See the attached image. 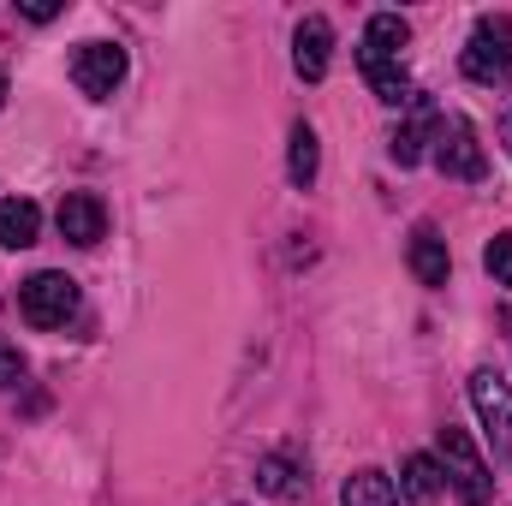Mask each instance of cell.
Returning a JSON list of instances; mask_svg holds the SVG:
<instances>
[{
	"mask_svg": "<svg viewBox=\"0 0 512 506\" xmlns=\"http://www.w3.org/2000/svg\"><path fill=\"white\" fill-rule=\"evenodd\" d=\"M0 102H6V72H0Z\"/></svg>",
	"mask_w": 512,
	"mask_h": 506,
	"instance_id": "cell-21",
	"label": "cell"
},
{
	"mask_svg": "<svg viewBox=\"0 0 512 506\" xmlns=\"http://www.w3.org/2000/svg\"><path fill=\"white\" fill-rule=\"evenodd\" d=\"M405 42H411V24H405L399 12H376V18L364 24V48H358V66H364L370 90L382 96L387 108H411V102H417L411 78L399 72V48H405Z\"/></svg>",
	"mask_w": 512,
	"mask_h": 506,
	"instance_id": "cell-1",
	"label": "cell"
},
{
	"mask_svg": "<svg viewBox=\"0 0 512 506\" xmlns=\"http://www.w3.org/2000/svg\"><path fill=\"white\" fill-rule=\"evenodd\" d=\"M340 501H346V506H399V495H393V483H387L376 465H364V471H352V477H346Z\"/></svg>",
	"mask_w": 512,
	"mask_h": 506,
	"instance_id": "cell-14",
	"label": "cell"
},
{
	"mask_svg": "<svg viewBox=\"0 0 512 506\" xmlns=\"http://www.w3.org/2000/svg\"><path fill=\"white\" fill-rule=\"evenodd\" d=\"M435 459H441V477L453 483V495L465 506H483L495 495V471L483 465V453H477V441H471V429H441L435 435Z\"/></svg>",
	"mask_w": 512,
	"mask_h": 506,
	"instance_id": "cell-2",
	"label": "cell"
},
{
	"mask_svg": "<svg viewBox=\"0 0 512 506\" xmlns=\"http://www.w3.org/2000/svg\"><path fill=\"white\" fill-rule=\"evenodd\" d=\"M316 167H322L316 131H310V126H292V155H286V173H292V185H310V179H316Z\"/></svg>",
	"mask_w": 512,
	"mask_h": 506,
	"instance_id": "cell-16",
	"label": "cell"
},
{
	"mask_svg": "<svg viewBox=\"0 0 512 506\" xmlns=\"http://www.w3.org/2000/svg\"><path fill=\"white\" fill-rule=\"evenodd\" d=\"M441 489H447V477H441V459H429V453H411L405 465H399V495L417 506H435L441 501Z\"/></svg>",
	"mask_w": 512,
	"mask_h": 506,
	"instance_id": "cell-12",
	"label": "cell"
},
{
	"mask_svg": "<svg viewBox=\"0 0 512 506\" xmlns=\"http://www.w3.org/2000/svg\"><path fill=\"white\" fill-rule=\"evenodd\" d=\"M429 126H435V114H423V120H411V126H399L393 137H387V155H393L399 167H417V161L429 155V149H423V143H429Z\"/></svg>",
	"mask_w": 512,
	"mask_h": 506,
	"instance_id": "cell-15",
	"label": "cell"
},
{
	"mask_svg": "<svg viewBox=\"0 0 512 506\" xmlns=\"http://www.w3.org/2000/svg\"><path fill=\"white\" fill-rule=\"evenodd\" d=\"M328 60H334V24L322 12H310L298 24V36H292V66H298L304 84H322L328 78Z\"/></svg>",
	"mask_w": 512,
	"mask_h": 506,
	"instance_id": "cell-8",
	"label": "cell"
},
{
	"mask_svg": "<svg viewBox=\"0 0 512 506\" xmlns=\"http://www.w3.org/2000/svg\"><path fill=\"white\" fill-rule=\"evenodd\" d=\"M54 221H60V239H66V245H78V251L102 245V233H108V209H102V197H96V191H66Z\"/></svg>",
	"mask_w": 512,
	"mask_h": 506,
	"instance_id": "cell-7",
	"label": "cell"
},
{
	"mask_svg": "<svg viewBox=\"0 0 512 506\" xmlns=\"http://www.w3.org/2000/svg\"><path fill=\"white\" fill-rule=\"evenodd\" d=\"M24 381V352L12 340H0V387H18Z\"/></svg>",
	"mask_w": 512,
	"mask_h": 506,
	"instance_id": "cell-18",
	"label": "cell"
},
{
	"mask_svg": "<svg viewBox=\"0 0 512 506\" xmlns=\"http://www.w3.org/2000/svg\"><path fill=\"white\" fill-rule=\"evenodd\" d=\"M459 66H465V78L483 84V90H512V48H495V42L471 36V48H465Z\"/></svg>",
	"mask_w": 512,
	"mask_h": 506,
	"instance_id": "cell-10",
	"label": "cell"
},
{
	"mask_svg": "<svg viewBox=\"0 0 512 506\" xmlns=\"http://www.w3.org/2000/svg\"><path fill=\"white\" fill-rule=\"evenodd\" d=\"M256 489H262V495H274V501H304V495H310V477L298 471V459L268 453V459L256 465Z\"/></svg>",
	"mask_w": 512,
	"mask_h": 506,
	"instance_id": "cell-11",
	"label": "cell"
},
{
	"mask_svg": "<svg viewBox=\"0 0 512 506\" xmlns=\"http://www.w3.org/2000/svg\"><path fill=\"white\" fill-rule=\"evenodd\" d=\"M483 268L495 274V286H512V233H495L483 245Z\"/></svg>",
	"mask_w": 512,
	"mask_h": 506,
	"instance_id": "cell-17",
	"label": "cell"
},
{
	"mask_svg": "<svg viewBox=\"0 0 512 506\" xmlns=\"http://www.w3.org/2000/svg\"><path fill=\"white\" fill-rule=\"evenodd\" d=\"M429 155H435V167L447 173V179H465V185H477L483 173H489V155H483V143H477V131L465 114H435V126H429Z\"/></svg>",
	"mask_w": 512,
	"mask_h": 506,
	"instance_id": "cell-3",
	"label": "cell"
},
{
	"mask_svg": "<svg viewBox=\"0 0 512 506\" xmlns=\"http://www.w3.org/2000/svg\"><path fill=\"white\" fill-rule=\"evenodd\" d=\"M36 233H42V209L30 197H6L0 203V245L24 251V245H36Z\"/></svg>",
	"mask_w": 512,
	"mask_h": 506,
	"instance_id": "cell-13",
	"label": "cell"
},
{
	"mask_svg": "<svg viewBox=\"0 0 512 506\" xmlns=\"http://www.w3.org/2000/svg\"><path fill=\"white\" fill-rule=\"evenodd\" d=\"M501 143H507V155H512V114L501 120Z\"/></svg>",
	"mask_w": 512,
	"mask_h": 506,
	"instance_id": "cell-20",
	"label": "cell"
},
{
	"mask_svg": "<svg viewBox=\"0 0 512 506\" xmlns=\"http://www.w3.org/2000/svg\"><path fill=\"white\" fill-rule=\"evenodd\" d=\"M405 262H411V274L423 280V286H447V274H453V256H447V239L423 221L417 233H411V251H405Z\"/></svg>",
	"mask_w": 512,
	"mask_h": 506,
	"instance_id": "cell-9",
	"label": "cell"
},
{
	"mask_svg": "<svg viewBox=\"0 0 512 506\" xmlns=\"http://www.w3.org/2000/svg\"><path fill=\"white\" fill-rule=\"evenodd\" d=\"M471 405H477V417H483V435H489V447H495V465L512 471V381L501 370H471Z\"/></svg>",
	"mask_w": 512,
	"mask_h": 506,
	"instance_id": "cell-4",
	"label": "cell"
},
{
	"mask_svg": "<svg viewBox=\"0 0 512 506\" xmlns=\"http://www.w3.org/2000/svg\"><path fill=\"white\" fill-rule=\"evenodd\" d=\"M18 310H24L30 328H66L72 310H78V280L42 268V274H30V280L18 286Z\"/></svg>",
	"mask_w": 512,
	"mask_h": 506,
	"instance_id": "cell-5",
	"label": "cell"
},
{
	"mask_svg": "<svg viewBox=\"0 0 512 506\" xmlns=\"http://www.w3.org/2000/svg\"><path fill=\"white\" fill-rule=\"evenodd\" d=\"M18 12H24V18H36V24H48V18H60V0H24Z\"/></svg>",
	"mask_w": 512,
	"mask_h": 506,
	"instance_id": "cell-19",
	"label": "cell"
},
{
	"mask_svg": "<svg viewBox=\"0 0 512 506\" xmlns=\"http://www.w3.org/2000/svg\"><path fill=\"white\" fill-rule=\"evenodd\" d=\"M72 84L90 96V102H108L120 84H126V48L120 42H84L72 54Z\"/></svg>",
	"mask_w": 512,
	"mask_h": 506,
	"instance_id": "cell-6",
	"label": "cell"
}]
</instances>
